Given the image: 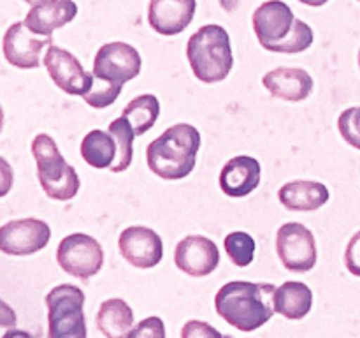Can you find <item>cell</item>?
Wrapping results in <instances>:
<instances>
[{"instance_id":"1","label":"cell","mask_w":360,"mask_h":338,"mask_svg":"<svg viewBox=\"0 0 360 338\" xmlns=\"http://www.w3.org/2000/svg\"><path fill=\"white\" fill-rule=\"evenodd\" d=\"M274 292L276 287L273 284L229 282L214 296V308L225 323L250 333L274 315Z\"/></svg>"},{"instance_id":"2","label":"cell","mask_w":360,"mask_h":338,"mask_svg":"<svg viewBox=\"0 0 360 338\" xmlns=\"http://www.w3.org/2000/svg\"><path fill=\"white\" fill-rule=\"evenodd\" d=\"M253 30L260 46L273 53H302L313 44V30L297 20L281 0H267L253 13Z\"/></svg>"},{"instance_id":"3","label":"cell","mask_w":360,"mask_h":338,"mask_svg":"<svg viewBox=\"0 0 360 338\" xmlns=\"http://www.w3.org/2000/svg\"><path fill=\"white\" fill-rule=\"evenodd\" d=\"M199 148V130L190 123H176L148 144V168L162 180H181L195 168Z\"/></svg>"},{"instance_id":"4","label":"cell","mask_w":360,"mask_h":338,"mask_svg":"<svg viewBox=\"0 0 360 338\" xmlns=\"http://www.w3.org/2000/svg\"><path fill=\"white\" fill-rule=\"evenodd\" d=\"M186 58L193 76L206 84L220 83L234 65L231 37L220 25H204L186 42Z\"/></svg>"},{"instance_id":"5","label":"cell","mask_w":360,"mask_h":338,"mask_svg":"<svg viewBox=\"0 0 360 338\" xmlns=\"http://www.w3.org/2000/svg\"><path fill=\"white\" fill-rule=\"evenodd\" d=\"M32 155L37 162V178L49 199L69 201L79 192V176L63 158L55 139L48 134H37L32 141Z\"/></svg>"},{"instance_id":"6","label":"cell","mask_w":360,"mask_h":338,"mask_svg":"<svg viewBox=\"0 0 360 338\" xmlns=\"http://www.w3.org/2000/svg\"><path fill=\"white\" fill-rule=\"evenodd\" d=\"M49 338H84V292L77 285L62 284L46 296Z\"/></svg>"},{"instance_id":"7","label":"cell","mask_w":360,"mask_h":338,"mask_svg":"<svg viewBox=\"0 0 360 338\" xmlns=\"http://www.w3.org/2000/svg\"><path fill=\"white\" fill-rule=\"evenodd\" d=\"M141 65L143 60L134 46L120 41L108 42L95 55L94 80L122 92L125 81L139 76Z\"/></svg>"},{"instance_id":"8","label":"cell","mask_w":360,"mask_h":338,"mask_svg":"<svg viewBox=\"0 0 360 338\" xmlns=\"http://www.w3.org/2000/svg\"><path fill=\"white\" fill-rule=\"evenodd\" d=\"M56 261L70 277L88 280L104 266V250L94 236L74 232L60 242L56 249Z\"/></svg>"},{"instance_id":"9","label":"cell","mask_w":360,"mask_h":338,"mask_svg":"<svg viewBox=\"0 0 360 338\" xmlns=\"http://www.w3.org/2000/svg\"><path fill=\"white\" fill-rule=\"evenodd\" d=\"M276 250L288 271L306 273L316 264V242L313 232L299 222H287L278 229Z\"/></svg>"},{"instance_id":"10","label":"cell","mask_w":360,"mask_h":338,"mask_svg":"<svg viewBox=\"0 0 360 338\" xmlns=\"http://www.w3.org/2000/svg\"><path fill=\"white\" fill-rule=\"evenodd\" d=\"M51 238V229L41 218H18L0 229V249L7 256H32L44 249Z\"/></svg>"},{"instance_id":"11","label":"cell","mask_w":360,"mask_h":338,"mask_svg":"<svg viewBox=\"0 0 360 338\" xmlns=\"http://www.w3.org/2000/svg\"><path fill=\"white\" fill-rule=\"evenodd\" d=\"M44 67L53 83L69 95L84 97L94 84V73H86L79 60L67 49L49 46L44 56Z\"/></svg>"},{"instance_id":"12","label":"cell","mask_w":360,"mask_h":338,"mask_svg":"<svg viewBox=\"0 0 360 338\" xmlns=\"http://www.w3.org/2000/svg\"><path fill=\"white\" fill-rule=\"evenodd\" d=\"M53 44L51 35H39L27 27L25 21H16L4 35V56L18 69H37L41 65V53Z\"/></svg>"},{"instance_id":"13","label":"cell","mask_w":360,"mask_h":338,"mask_svg":"<svg viewBox=\"0 0 360 338\" xmlns=\"http://www.w3.org/2000/svg\"><path fill=\"white\" fill-rule=\"evenodd\" d=\"M120 252L123 259L134 268L150 270L155 268L164 257V243L162 238L150 227L144 225H130L120 234Z\"/></svg>"},{"instance_id":"14","label":"cell","mask_w":360,"mask_h":338,"mask_svg":"<svg viewBox=\"0 0 360 338\" xmlns=\"http://www.w3.org/2000/svg\"><path fill=\"white\" fill-rule=\"evenodd\" d=\"M174 263L190 277H206L220 264V252L217 243L206 236L190 234L176 245Z\"/></svg>"},{"instance_id":"15","label":"cell","mask_w":360,"mask_h":338,"mask_svg":"<svg viewBox=\"0 0 360 338\" xmlns=\"http://www.w3.org/2000/svg\"><path fill=\"white\" fill-rule=\"evenodd\" d=\"M197 0H150L148 21L162 35L181 34L193 20Z\"/></svg>"},{"instance_id":"16","label":"cell","mask_w":360,"mask_h":338,"mask_svg":"<svg viewBox=\"0 0 360 338\" xmlns=\"http://www.w3.org/2000/svg\"><path fill=\"white\" fill-rule=\"evenodd\" d=\"M262 84L274 99L301 102L313 92V77L299 67H278L262 77Z\"/></svg>"},{"instance_id":"17","label":"cell","mask_w":360,"mask_h":338,"mask_svg":"<svg viewBox=\"0 0 360 338\" xmlns=\"http://www.w3.org/2000/svg\"><path fill=\"white\" fill-rule=\"evenodd\" d=\"M260 162L250 155L231 158L220 173V189L229 197H246L260 183Z\"/></svg>"},{"instance_id":"18","label":"cell","mask_w":360,"mask_h":338,"mask_svg":"<svg viewBox=\"0 0 360 338\" xmlns=\"http://www.w3.org/2000/svg\"><path fill=\"white\" fill-rule=\"evenodd\" d=\"M77 6L74 0H39L28 11L25 23L39 35H51L58 28L76 18Z\"/></svg>"},{"instance_id":"19","label":"cell","mask_w":360,"mask_h":338,"mask_svg":"<svg viewBox=\"0 0 360 338\" xmlns=\"http://www.w3.org/2000/svg\"><path fill=\"white\" fill-rule=\"evenodd\" d=\"M278 197L288 211H316L329 201L330 194L320 182L294 180L281 187Z\"/></svg>"},{"instance_id":"20","label":"cell","mask_w":360,"mask_h":338,"mask_svg":"<svg viewBox=\"0 0 360 338\" xmlns=\"http://www.w3.org/2000/svg\"><path fill=\"white\" fill-rule=\"evenodd\" d=\"M313 306V292L302 282L288 280L276 287L274 310L290 320L304 319Z\"/></svg>"},{"instance_id":"21","label":"cell","mask_w":360,"mask_h":338,"mask_svg":"<svg viewBox=\"0 0 360 338\" xmlns=\"http://www.w3.org/2000/svg\"><path fill=\"white\" fill-rule=\"evenodd\" d=\"M97 330L108 338L129 337L134 327V312L120 298L105 299L97 313Z\"/></svg>"},{"instance_id":"22","label":"cell","mask_w":360,"mask_h":338,"mask_svg":"<svg viewBox=\"0 0 360 338\" xmlns=\"http://www.w3.org/2000/svg\"><path fill=\"white\" fill-rule=\"evenodd\" d=\"M116 139L111 132L105 130H90L81 141V157L88 165L95 169L111 168L116 158Z\"/></svg>"},{"instance_id":"23","label":"cell","mask_w":360,"mask_h":338,"mask_svg":"<svg viewBox=\"0 0 360 338\" xmlns=\"http://www.w3.org/2000/svg\"><path fill=\"white\" fill-rule=\"evenodd\" d=\"M122 115L132 123L136 136H143L157 122L158 115H160V102L151 94L139 95L123 108Z\"/></svg>"},{"instance_id":"24","label":"cell","mask_w":360,"mask_h":338,"mask_svg":"<svg viewBox=\"0 0 360 338\" xmlns=\"http://www.w3.org/2000/svg\"><path fill=\"white\" fill-rule=\"evenodd\" d=\"M109 132L115 136L116 139V146H118V151H116V158L112 162L111 169L112 173H122L127 171L132 164V157H134V137H136V132H134V127L125 116H120V118L112 120L108 127Z\"/></svg>"},{"instance_id":"25","label":"cell","mask_w":360,"mask_h":338,"mask_svg":"<svg viewBox=\"0 0 360 338\" xmlns=\"http://www.w3.org/2000/svg\"><path fill=\"white\" fill-rule=\"evenodd\" d=\"M225 254L229 259L239 268H246L253 263L255 257V239L243 231H234L225 236L224 239Z\"/></svg>"},{"instance_id":"26","label":"cell","mask_w":360,"mask_h":338,"mask_svg":"<svg viewBox=\"0 0 360 338\" xmlns=\"http://www.w3.org/2000/svg\"><path fill=\"white\" fill-rule=\"evenodd\" d=\"M338 129L350 146L360 150V106L348 108L338 118Z\"/></svg>"},{"instance_id":"27","label":"cell","mask_w":360,"mask_h":338,"mask_svg":"<svg viewBox=\"0 0 360 338\" xmlns=\"http://www.w3.org/2000/svg\"><path fill=\"white\" fill-rule=\"evenodd\" d=\"M129 337L164 338L165 337V326H164V323H162L160 317H148V319L141 320L136 327H132V331H130Z\"/></svg>"},{"instance_id":"28","label":"cell","mask_w":360,"mask_h":338,"mask_svg":"<svg viewBox=\"0 0 360 338\" xmlns=\"http://www.w3.org/2000/svg\"><path fill=\"white\" fill-rule=\"evenodd\" d=\"M345 264L352 275L360 277V231L355 232L348 242L347 250H345Z\"/></svg>"},{"instance_id":"29","label":"cell","mask_w":360,"mask_h":338,"mask_svg":"<svg viewBox=\"0 0 360 338\" xmlns=\"http://www.w3.org/2000/svg\"><path fill=\"white\" fill-rule=\"evenodd\" d=\"M183 338H202V337H221V333L214 327H211L202 320H188L181 330Z\"/></svg>"},{"instance_id":"30","label":"cell","mask_w":360,"mask_h":338,"mask_svg":"<svg viewBox=\"0 0 360 338\" xmlns=\"http://www.w3.org/2000/svg\"><path fill=\"white\" fill-rule=\"evenodd\" d=\"M301 4H306V6H311V7H320L323 4H327L329 0H299Z\"/></svg>"},{"instance_id":"31","label":"cell","mask_w":360,"mask_h":338,"mask_svg":"<svg viewBox=\"0 0 360 338\" xmlns=\"http://www.w3.org/2000/svg\"><path fill=\"white\" fill-rule=\"evenodd\" d=\"M25 2H27V4H32V6H34V4H35V2H39V0H25Z\"/></svg>"},{"instance_id":"32","label":"cell","mask_w":360,"mask_h":338,"mask_svg":"<svg viewBox=\"0 0 360 338\" xmlns=\"http://www.w3.org/2000/svg\"><path fill=\"white\" fill-rule=\"evenodd\" d=\"M359 67H360V49H359Z\"/></svg>"},{"instance_id":"33","label":"cell","mask_w":360,"mask_h":338,"mask_svg":"<svg viewBox=\"0 0 360 338\" xmlns=\"http://www.w3.org/2000/svg\"><path fill=\"white\" fill-rule=\"evenodd\" d=\"M359 2H360V0H359Z\"/></svg>"}]
</instances>
